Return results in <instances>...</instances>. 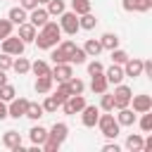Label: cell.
<instances>
[{"instance_id": "6da1fadb", "label": "cell", "mask_w": 152, "mask_h": 152, "mask_svg": "<svg viewBox=\"0 0 152 152\" xmlns=\"http://www.w3.org/2000/svg\"><path fill=\"white\" fill-rule=\"evenodd\" d=\"M62 28H59V24L57 21H45L43 26H40V31L36 33V38H33V43L38 45V50H52L62 38Z\"/></svg>"}, {"instance_id": "7a4b0ae2", "label": "cell", "mask_w": 152, "mask_h": 152, "mask_svg": "<svg viewBox=\"0 0 152 152\" xmlns=\"http://www.w3.org/2000/svg\"><path fill=\"white\" fill-rule=\"evenodd\" d=\"M95 126H100V131H102V135H104L107 140H116V135L121 133V126H119V121H116V119H114V114H109V112L100 114Z\"/></svg>"}, {"instance_id": "3957f363", "label": "cell", "mask_w": 152, "mask_h": 152, "mask_svg": "<svg viewBox=\"0 0 152 152\" xmlns=\"http://www.w3.org/2000/svg\"><path fill=\"white\" fill-rule=\"evenodd\" d=\"M59 28H62V33L76 36V31H81V26H78V14L64 10V12L59 14Z\"/></svg>"}, {"instance_id": "277c9868", "label": "cell", "mask_w": 152, "mask_h": 152, "mask_svg": "<svg viewBox=\"0 0 152 152\" xmlns=\"http://www.w3.org/2000/svg\"><path fill=\"white\" fill-rule=\"evenodd\" d=\"M114 109H121V107H131V97H133V90L124 83H116L114 88Z\"/></svg>"}, {"instance_id": "5b68a950", "label": "cell", "mask_w": 152, "mask_h": 152, "mask_svg": "<svg viewBox=\"0 0 152 152\" xmlns=\"http://www.w3.org/2000/svg\"><path fill=\"white\" fill-rule=\"evenodd\" d=\"M24 48H26V43H24L19 36H7V38H2V52L12 55V57L24 55Z\"/></svg>"}, {"instance_id": "8992f818", "label": "cell", "mask_w": 152, "mask_h": 152, "mask_svg": "<svg viewBox=\"0 0 152 152\" xmlns=\"http://www.w3.org/2000/svg\"><path fill=\"white\" fill-rule=\"evenodd\" d=\"M86 104H88V102H86V97H83V93H81V95H69V97L62 102V109H64V114L74 116V114H78Z\"/></svg>"}, {"instance_id": "52a82bcc", "label": "cell", "mask_w": 152, "mask_h": 152, "mask_svg": "<svg viewBox=\"0 0 152 152\" xmlns=\"http://www.w3.org/2000/svg\"><path fill=\"white\" fill-rule=\"evenodd\" d=\"M50 76H52V81L62 83V81H69V78L74 76V69H71L69 62H57V64L50 69Z\"/></svg>"}, {"instance_id": "ba28073f", "label": "cell", "mask_w": 152, "mask_h": 152, "mask_svg": "<svg viewBox=\"0 0 152 152\" xmlns=\"http://www.w3.org/2000/svg\"><path fill=\"white\" fill-rule=\"evenodd\" d=\"M26 107H28V100H26V97H14V100H10V104H7V116L21 119V116L26 114Z\"/></svg>"}, {"instance_id": "9c48e42d", "label": "cell", "mask_w": 152, "mask_h": 152, "mask_svg": "<svg viewBox=\"0 0 152 152\" xmlns=\"http://www.w3.org/2000/svg\"><path fill=\"white\" fill-rule=\"evenodd\" d=\"M81 124L86 126V128H93L95 124H97V116H100V107H95V104H86L81 112Z\"/></svg>"}, {"instance_id": "30bf717a", "label": "cell", "mask_w": 152, "mask_h": 152, "mask_svg": "<svg viewBox=\"0 0 152 152\" xmlns=\"http://www.w3.org/2000/svg\"><path fill=\"white\" fill-rule=\"evenodd\" d=\"M124 76H128V78H138V76H142V59H138V57H128V59L124 62Z\"/></svg>"}, {"instance_id": "8fae6325", "label": "cell", "mask_w": 152, "mask_h": 152, "mask_svg": "<svg viewBox=\"0 0 152 152\" xmlns=\"http://www.w3.org/2000/svg\"><path fill=\"white\" fill-rule=\"evenodd\" d=\"M131 104H133V112H135V114L150 112V109H152V95H147V93L133 95V97H131Z\"/></svg>"}, {"instance_id": "7c38bea8", "label": "cell", "mask_w": 152, "mask_h": 152, "mask_svg": "<svg viewBox=\"0 0 152 152\" xmlns=\"http://www.w3.org/2000/svg\"><path fill=\"white\" fill-rule=\"evenodd\" d=\"M66 135H69V126H66L64 121H55V124H52V128L48 131V138H50V140H55V142H59V145L66 140Z\"/></svg>"}, {"instance_id": "4fadbf2b", "label": "cell", "mask_w": 152, "mask_h": 152, "mask_svg": "<svg viewBox=\"0 0 152 152\" xmlns=\"http://www.w3.org/2000/svg\"><path fill=\"white\" fill-rule=\"evenodd\" d=\"M104 78H107V83H109V86H116V83H121V81L126 78V76H124V66L112 62V66H109V69H104Z\"/></svg>"}, {"instance_id": "5bb4252c", "label": "cell", "mask_w": 152, "mask_h": 152, "mask_svg": "<svg viewBox=\"0 0 152 152\" xmlns=\"http://www.w3.org/2000/svg\"><path fill=\"white\" fill-rule=\"evenodd\" d=\"M2 145L7 150H14V152H21V135L17 131H5L2 133Z\"/></svg>"}, {"instance_id": "9a60e30c", "label": "cell", "mask_w": 152, "mask_h": 152, "mask_svg": "<svg viewBox=\"0 0 152 152\" xmlns=\"http://www.w3.org/2000/svg\"><path fill=\"white\" fill-rule=\"evenodd\" d=\"M121 7L126 12H150L152 0H121Z\"/></svg>"}, {"instance_id": "2e32d148", "label": "cell", "mask_w": 152, "mask_h": 152, "mask_svg": "<svg viewBox=\"0 0 152 152\" xmlns=\"http://www.w3.org/2000/svg\"><path fill=\"white\" fill-rule=\"evenodd\" d=\"M48 19H50V14H48V10H43L40 5H36V7L31 10V14H28V21H31L36 28H40V26H43Z\"/></svg>"}, {"instance_id": "e0dca14e", "label": "cell", "mask_w": 152, "mask_h": 152, "mask_svg": "<svg viewBox=\"0 0 152 152\" xmlns=\"http://www.w3.org/2000/svg\"><path fill=\"white\" fill-rule=\"evenodd\" d=\"M36 33H38V28H36L31 21H24V24H19V38H21L24 43H33Z\"/></svg>"}, {"instance_id": "ac0fdd59", "label": "cell", "mask_w": 152, "mask_h": 152, "mask_svg": "<svg viewBox=\"0 0 152 152\" xmlns=\"http://www.w3.org/2000/svg\"><path fill=\"white\" fill-rule=\"evenodd\" d=\"M7 19H10L12 24H17V26H19V24L28 21V12H26V10H24V7L19 5V7H12V10L7 12Z\"/></svg>"}, {"instance_id": "d6986e66", "label": "cell", "mask_w": 152, "mask_h": 152, "mask_svg": "<svg viewBox=\"0 0 152 152\" xmlns=\"http://www.w3.org/2000/svg\"><path fill=\"white\" fill-rule=\"evenodd\" d=\"M116 121H119V126H133L135 124V112L131 107H121L119 114H116Z\"/></svg>"}, {"instance_id": "ffe728a7", "label": "cell", "mask_w": 152, "mask_h": 152, "mask_svg": "<svg viewBox=\"0 0 152 152\" xmlns=\"http://www.w3.org/2000/svg\"><path fill=\"white\" fill-rule=\"evenodd\" d=\"M52 83H55V81H52V76H50V74H45V76H38V78H36V86H33V88H36V93L45 95V93H50V90H52Z\"/></svg>"}, {"instance_id": "44dd1931", "label": "cell", "mask_w": 152, "mask_h": 152, "mask_svg": "<svg viewBox=\"0 0 152 152\" xmlns=\"http://www.w3.org/2000/svg\"><path fill=\"white\" fill-rule=\"evenodd\" d=\"M107 88H109V83H107V78H104V71H102V74H95L93 81H90V90L97 93V95H102Z\"/></svg>"}, {"instance_id": "7402d4cb", "label": "cell", "mask_w": 152, "mask_h": 152, "mask_svg": "<svg viewBox=\"0 0 152 152\" xmlns=\"http://www.w3.org/2000/svg\"><path fill=\"white\" fill-rule=\"evenodd\" d=\"M28 138H31V142H33V145H38V147H40V145L45 142V138H48V128H43V126L38 124V126H33V128L28 131Z\"/></svg>"}, {"instance_id": "603a6c76", "label": "cell", "mask_w": 152, "mask_h": 152, "mask_svg": "<svg viewBox=\"0 0 152 152\" xmlns=\"http://www.w3.org/2000/svg\"><path fill=\"white\" fill-rule=\"evenodd\" d=\"M78 26H81L83 31H93V28L97 26V19H95V14H93V12L78 14Z\"/></svg>"}, {"instance_id": "cb8c5ba5", "label": "cell", "mask_w": 152, "mask_h": 152, "mask_svg": "<svg viewBox=\"0 0 152 152\" xmlns=\"http://www.w3.org/2000/svg\"><path fill=\"white\" fill-rule=\"evenodd\" d=\"M83 52H86L88 57H97V55L102 52L100 38H88V40H86V45H83Z\"/></svg>"}, {"instance_id": "d4e9b609", "label": "cell", "mask_w": 152, "mask_h": 152, "mask_svg": "<svg viewBox=\"0 0 152 152\" xmlns=\"http://www.w3.org/2000/svg\"><path fill=\"white\" fill-rule=\"evenodd\" d=\"M12 69H14L19 76H24V74H28V71H31V62H28L26 57L17 55V59H12Z\"/></svg>"}, {"instance_id": "484cf974", "label": "cell", "mask_w": 152, "mask_h": 152, "mask_svg": "<svg viewBox=\"0 0 152 152\" xmlns=\"http://www.w3.org/2000/svg\"><path fill=\"white\" fill-rule=\"evenodd\" d=\"M43 114H45L43 104H38V102H31V100H28V107H26V114H24V116H28L31 121H38Z\"/></svg>"}, {"instance_id": "4316f807", "label": "cell", "mask_w": 152, "mask_h": 152, "mask_svg": "<svg viewBox=\"0 0 152 152\" xmlns=\"http://www.w3.org/2000/svg\"><path fill=\"white\" fill-rule=\"evenodd\" d=\"M142 135H138V133H131L128 138H126V150H131V152H142Z\"/></svg>"}, {"instance_id": "83f0119b", "label": "cell", "mask_w": 152, "mask_h": 152, "mask_svg": "<svg viewBox=\"0 0 152 152\" xmlns=\"http://www.w3.org/2000/svg\"><path fill=\"white\" fill-rule=\"evenodd\" d=\"M100 45H102V50H114V48H119V36L116 33H102Z\"/></svg>"}, {"instance_id": "f1b7e54d", "label": "cell", "mask_w": 152, "mask_h": 152, "mask_svg": "<svg viewBox=\"0 0 152 152\" xmlns=\"http://www.w3.org/2000/svg\"><path fill=\"white\" fill-rule=\"evenodd\" d=\"M31 71L36 76H45V74H50V64L45 59H36V62H31Z\"/></svg>"}, {"instance_id": "f546056e", "label": "cell", "mask_w": 152, "mask_h": 152, "mask_svg": "<svg viewBox=\"0 0 152 152\" xmlns=\"http://www.w3.org/2000/svg\"><path fill=\"white\" fill-rule=\"evenodd\" d=\"M64 10H66L64 0H50V2H48V14H50V17H59Z\"/></svg>"}, {"instance_id": "4dcf8cb0", "label": "cell", "mask_w": 152, "mask_h": 152, "mask_svg": "<svg viewBox=\"0 0 152 152\" xmlns=\"http://www.w3.org/2000/svg\"><path fill=\"white\" fill-rule=\"evenodd\" d=\"M66 86H69V90H71V95H81V93L86 90V83H83L81 78H76V76H71V78L66 81Z\"/></svg>"}, {"instance_id": "1f68e13d", "label": "cell", "mask_w": 152, "mask_h": 152, "mask_svg": "<svg viewBox=\"0 0 152 152\" xmlns=\"http://www.w3.org/2000/svg\"><path fill=\"white\" fill-rule=\"evenodd\" d=\"M86 59H88V55L83 52V48L76 45V50H74L71 57H69V64H71V66H74V64H86Z\"/></svg>"}, {"instance_id": "d6a6232c", "label": "cell", "mask_w": 152, "mask_h": 152, "mask_svg": "<svg viewBox=\"0 0 152 152\" xmlns=\"http://www.w3.org/2000/svg\"><path fill=\"white\" fill-rule=\"evenodd\" d=\"M14 97H17V90H14V86H10V83L0 86V100H2V102H10V100H14Z\"/></svg>"}, {"instance_id": "836d02e7", "label": "cell", "mask_w": 152, "mask_h": 152, "mask_svg": "<svg viewBox=\"0 0 152 152\" xmlns=\"http://www.w3.org/2000/svg\"><path fill=\"white\" fill-rule=\"evenodd\" d=\"M71 12H76V14L90 12V0H71Z\"/></svg>"}, {"instance_id": "e575fe53", "label": "cell", "mask_w": 152, "mask_h": 152, "mask_svg": "<svg viewBox=\"0 0 152 152\" xmlns=\"http://www.w3.org/2000/svg\"><path fill=\"white\" fill-rule=\"evenodd\" d=\"M59 107H62V102H59L55 95H48V97H45V102H43V109H45V112H50V114H52V112H57Z\"/></svg>"}, {"instance_id": "d590c367", "label": "cell", "mask_w": 152, "mask_h": 152, "mask_svg": "<svg viewBox=\"0 0 152 152\" xmlns=\"http://www.w3.org/2000/svg\"><path fill=\"white\" fill-rule=\"evenodd\" d=\"M100 109H102V112H114V95H109L107 90L102 93V100H100Z\"/></svg>"}, {"instance_id": "8d00e7d4", "label": "cell", "mask_w": 152, "mask_h": 152, "mask_svg": "<svg viewBox=\"0 0 152 152\" xmlns=\"http://www.w3.org/2000/svg\"><path fill=\"white\" fill-rule=\"evenodd\" d=\"M109 52H112V62H114V64H121V66H124V62L128 59V52L121 50V48H114V50H109Z\"/></svg>"}, {"instance_id": "74e56055", "label": "cell", "mask_w": 152, "mask_h": 152, "mask_svg": "<svg viewBox=\"0 0 152 152\" xmlns=\"http://www.w3.org/2000/svg\"><path fill=\"white\" fill-rule=\"evenodd\" d=\"M71 95V90H69V86H66V81H62V83H57V90H55V97L59 100V102H64L66 97Z\"/></svg>"}, {"instance_id": "f35d334b", "label": "cell", "mask_w": 152, "mask_h": 152, "mask_svg": "<svg viewBox=\"0 0 152 152\" xmlns=\"http://www.w3.org/2000/svg\"><path fill=\"white\" fill-rule=\"evenodd\" d=\"M140 128H142L145 133L152 131V109H150V112H142V116H140Z\"/></svg>"}, {"instance_id": "ab89813d", "label": "cell", "mask_w": 152, "mask_h": 152, "mask_svg": "<svg viewBox=\"0 0 152 152\" xmlns=\"http://www.w3.org/2000/svg\"><path fill=\"white\" fill-rule=\"evenodd\" d=\"M12 26H14V24H12L10 19H0V40L7 38V36H12Z\"/></svg>"}, {"instance_id": "60d3db41", "label": "cell", "mask_w": 152, "mask_h": 152, "mask_svg": "<svg viewBox=\"0 0 152 152\" xmlns=\"http://www.w3.org/2000/svg\"><path fill=\"white\" fill-rule=\"evenodd\" d=\"M104 71V66H102V62H97V59H93V62H88V74L90 76H95V74H102Z\"/></svg>"}, {"instance_id": "b9f144b4", "label": "cell", "mask_w": 152, "mask_h": 152, "mask_svg": "<svg viewBox=\"0 0 152 152\" xmlns=\"http://www.w3.org/2000/svg\"><path fill=\"white\" fill-rule=\"evenodd\" d=\"M40 147H45V152H57L62 145H59V142H55V140H50V138H45V142H43Z\"/></svg>"}, {"instance_id": "7bdbcfd3", "label": "cell", "mask_w": 152, "mask_h": 152, "mask_svg": "<svg viewBox=\"0 0 152 152\" xmlns=\"http://www.w3.org/2000/svg\"><path fill=\"white\" fill-rule=\"evenodd\" d=\"M0 69H12V55H7V52H2L0 55Z\"/></svg>"}, {"instance_id": "ee69618b", "label": "cell", "mask_w": 152, "mask_h": 152, "mask_svg": "<svg viewBox=\"0 0 152 152\" xmlns=\"http://www.w3.org/2000/svg\"><path fill=\"white\" fill-rule=\"evenodd\" d=\"M19 5H21V7L26 10V12H31V10H33V7L38 5V0H19Z\"/></svg>"}, {"instance_id": "f6af8a7d", "label": "cell", "mask_w": 152, "mask_h": 152, "mask_svg": "<svg viewBox=\"0 0 152 152\" xmlns=\"http://www.w3.org/2000/svg\"><path fill=\"white\" fill-rule=\"evenodd\" d=\"M102 152H121V147L116 142H107V145H102Z\"/></svg>"}, {"instance_id": "bcb514c9", "label": "cell", "mask_w": 152, "mask_h": 152, "mask_svg": "<svg viewBox=\"0 0 152 152\" xmlns=\"http://www.w3.org/2000/svg\"><path fill=\"white\" fill-rule=\"evenodd\" d=\"M142 74L152 76V62H150V59H142Z\"/></svg>"}, {"instance_id": "7dc6e473", "label": "cell", "mask_w": 152, "mask_h": 152, "mask_svg": "<svg viewBox=\"0 0 152 152\" xmlns=\"http://www.w3.org/2000/svg\"><path fill=\"white\" fill-rule=\"evenodd\" d=\"M2 119H7V102L0 100V121H2Z\"/></svg>"}, {"instance_id": "c3c4849f", "label": "cell", "mask_w": 152, "mask_h": 152, "mask_svg": "<svg viewBox=\"0 0 152 152\" xmlns=\"http://www.w3.org/2000/svg\"><path fill=\"white\" fill-rule=\"evenodd\" d=\"M7 83V74H5V69H0V86H5Z\"/></svg>"}, {"instance_id": "681fc988", "label": "cell", "mask_w": 152, "mask_h": 152, "mask_svg": "<svg viewBox=\"0 0 152 152\" xmlns=\"http://www.w3.org/2000/svg\"><path fill=\"white\" fill-rule=\"evenodd\" d=\"M48 2H50V0H38V5H48Z\"/></svg>"}]
</instances>
